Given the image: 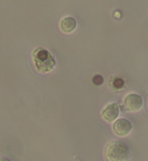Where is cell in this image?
Here are the masks:
<instances>
[{"label":"cell","mask_w":148,"mask_h":161,"mask_svg":"<svg viewBox=\"0 0 148 161\" xmlns=\"http://www.w3.org/2000/svg\"><path fill=\"white\" fill-rule=\"evenodd\" d=\"M33 62L36 70L40 73H48L53 70L56 66L55 59L48 50L44 47H37L32 53Z\"/></svg>","instance_id":"obj_1"},{"label":"cell","mask_w":148,"mask_h":161,"mask_svg":"<svg viewBox=\"0 0 148 161\" xmlns=\"http://www.w3.org/2000/svg\"><path fill=\"white\" fill-rule=\"evenodd\" d=\"M129 156V146L121 141L110 142L105 148V158L107 161H128Z\"/></svg>","instance_id":"obj_2"},{"label":"cell","mask_w":148,"mask_h":161,"mask_svg":"<svg viewBox=\"0 0 148 161\" xmlns=\"http://www.w3.org/2000/svg\"><path fill=\"white\" fill-rule=\"evenodd\" d=\"M124 106L127 111L137 112L143 106V99L137 94H130L124 99Z\"/></svg>","instance_id":"obj_3"},{"label":"cell","mask_w":148,"mask_h":161,"mask_svg":"<svg viewBox=\"0 0 148 161\" xmlns=\"http://www.w3.org/2000/svg\"><path fill=\"white\" fill-rule=\"evenodd\" d=\"M113 130L118 136H127L132 130V124L127 119H119L114 121L113 125Z\"/></svg>","instance_id":"obj_4"},{"label":"cell","mask_w":148,"mask_h":161,"mask_svg":"<svg viewBox=\"0 0 148 161\" xmlns=\"http://www.w3.org/2000/svg\"><path fill=\"white\" fill-rule=\"evenodd\" d=\"M119 107L116 103H110L107 105L102 111L103 119L108 123H113L119 116Z\"/></svg>","instance_id":"obj_5"},{"label":"cell","mask_w":148,"mask_h":161,"mask_svg":"<svg viewBox=\"0 0 148 161\" xmlns=\"http://www.w3.org/2000/svg\"><path fill=\"white\" fill-rule=\"evenodd\" d=\"M77 20L74 17H71V16L65 17L61 21V29L62 31L66 33V34L72 33L77 29Z\"/></svg>","instance_id":"obj_6"},{"label":"cell","mask_w":148,"mask_h":161,"mask_svg":"<svg viewBox=\"0 0 148 161\" xmlns=\"http://www.w3.org/2000/svg\"><path fill=\"white\" fill-rule=\"evenodd\" d=\"M93 82L95 85L97 86H101L103 83H104V78H103L101 75H96L94 78H93Z\"/></svg>","instance_id":"obj_7"},{"label":"cell","mask_w":148,"mask_h":161,"mask_svg":"<svg viewBox=\"0 0 148 161\" xmlns=\"http://www.w3.org/2000/svg\"><path fill=\"white\" fill-rule=\"evenodd\" d=\"M114 86H115V88H123L124 86V81L122 78H115L114 81Z\"/></svg>","instance_id":"obj_8"},{"label":"cell","mask_w":148,"mask_h":161,"mask_svg":"<svg viewBox=\"0 0 148 161\" xmlns=\"http://www.w3.org/2000/svg\"><path fill=\"white\" fill-rule=\"evenodd\" d=\"M0 161H10L7 158H0Z\"/></svg>","instance_id":"obj_9"}]
</instances>
